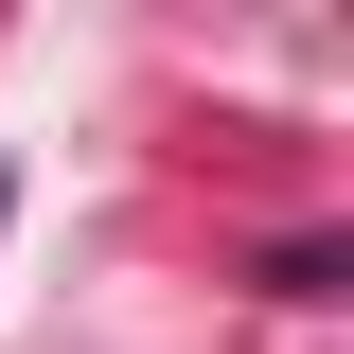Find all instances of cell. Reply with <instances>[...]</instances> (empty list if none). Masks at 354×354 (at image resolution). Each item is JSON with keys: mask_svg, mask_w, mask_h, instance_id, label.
Listing matches in <instances>:
<instances>
[{"mask_svg": "<svg viewBox=\"0 0 354 354\" xmlns=\"http://www.w3.org/2000/svg\"><path fill=\"white\" fill-rule=\"evenodd\" d=\"M0 213H18V177H0Z\"/></svg>", "mask_w": 354, "mask_h": 354, "instance_id": "6da1fadb", "label": "cell"}]
</instances>
